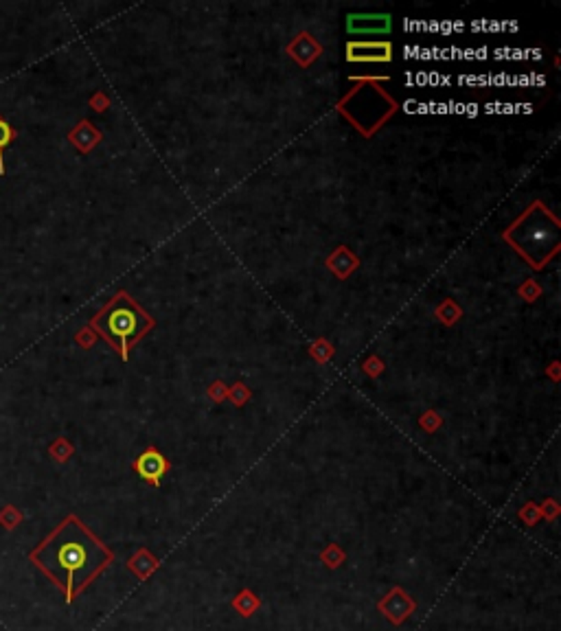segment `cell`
Returning a JSON list of instances; mask_svg holds the SVG:
<instances>
[{
    "instance_id": "cell-1",
    "label": "cell",
    "mask_w": 561,
    "mask_h": 631,
    "mask_svg": "<svg viewBox=\"0 0 561 631\" xmlns=\"http://www.w3.org/2000/svg\"><path fill=\"white\" fill-rule=\"evenodd\" d=\"M112 550L90 533L77 517H68L46 542L31 552V562L40 566L53 581L60 583L66 601L75 599V592L84 590L95 576L112 564Z\"/></svg>"
},
{
    "instance_id": "cell-2",
    "label": "cell",
    "mask_w": 561,
    "mask_h": 631,
    "mask_svg": "<svg viewBox=\"0 0 561 631\" xmlns=\"http://www.w3.org/2000/svg\"><path fill=\"white\" fill-rule=\"evenodd\" d=\"M506 239H511L522 255L539 267L557 248V222L546 208L537 204L513 226L511 232H506Z\"/></svg>"
},
{
    "instance_id": "cell-3",
    "label": "cell",
    "mask_w": 561,
    "mask_h": 631,
    "mask_svg": "<svg viewBox=\"0 0 561 631\" xmlns=\"http://www.w3.org/2000/svg\"><path fill=\"white\" fill-rule=\"evenodd\" d=\"M95 327L121 349V355L128 357V347L130 342H134L143 331L150 327L147 318L143 312H138L134 305L125 298L119 296L114 303L107 305V310L95 320Z\"/></svg>"
},
{
    "instance_id": "cell-4",
    "label": "cell",
    "mask_w": 561,
    "mask_h": 631,
    "mask_svg": "<svg viewBox=\"0 0 561 631\" xmlns=\"http://www.w3.org/2000/svg\"><path fill=\"white\" fill-rule=\"evenodd\" d=\"M169 460L162 456L156 447H147L145 452L134 460V472L143 478L147 480L152 486H160L162 478H165V474L169 472Z\"/></svg>"
},
{
    "instance_id": "cell-5",
    "label": "cell",
    "mask_w": 561,
    "mask_h": 631,
    "mask_svg": "<svg viewBox=\"0 0 561 631\" xmlns=\"http://www.w3.org/2000/svg\"><path fill=\"white\" fill-rule=\"evenodd\" d=\"M377 609L382 611L392 625H402L414 611V601L404 587H392L386 597L377 603Z\"/></svg>"
},
{
    "instance_id": "cell-6",
    "label": "cell",
    "mask_w": 561,
    "mask_h": 631,
    "mask_svg": "<svg viewBox=\"0 0 561 631\" xmlns=\"http://www.w3.org/2000/svg\"><path fill=\"white\" fill-rule=\"evenodd\" d=\"M347 29L353 35H386L392 29V20L388 13H351Z\"/></svg>"
},
{
    "instance_id": "cell-7",
    "label": "cell",
    "mask_w": 561,
    "mask_h": 631,
    "mask_svg": "<svg viewBox=\"0 0 561 631\" xmlns=\"http://www.w3.org/2000/svg\"><path fill=\"white\" fill-rule=\"evenodd\" d=\"M349 62H390L392 46L388 42H351L347 46Z\"/></svg>"
},
{
    "instance_id": "cell-8",
    "label": "cell",
    "mask_w": 561,
    "mask_h": 631,
    "mask_svg": "<svg viewBox=\"0 0 561 631\" xmlns=\"http://www.w3.org/2000/svg\"><path fill=\"white\" fill-rule=\"evenodd\" d=\"M130 570L138 576V579H147V576L158 568V559L150 552V550H138L130 562H128Z\"/></svg>"
},
{
    "instance_id": "cell-9",
    "label": "cell",
    "mask_w": 561,
    "mask_h": 631,
    "mask_svg": "<svg viewBox=\"0 0 561 631\" xmlns=\"http://www.w3.org/2000/svg\"><path fill=\"white\" fill-rule=\"evenodd\" d=\"M235 609L239 611V616H244V618H248V616H252L255 614V611L259 609V605H261V601H259V597L252 590H242L237 597L232 599V603H230Z\"/></svg>"
},
{
    "instance_id": "cell-10",
    "label": "cell",
    "mask_w": 561,
    "mask_h": 631,
    "mask_svg": "<svg viewBox=\"0 0 561 631\" xmlns=\"http://www.w3.org/2000/svg\"><path fill=\"white\" fill-rule=\"evenodd\" d=\"M320 559L324 562V566L327 568H340L342 566V562H345V550H342L338 544H329L327 548H324L322 552H320Z\"/></svg>"
},
{
    "instance_id": "cell-11",
    "label": "cell",
    "mask_w": 561,
    "mask_h": 631,
    "mask_svg": "<svg viewBox=\"0 0 561 631\" xmlns=\"http://www.w3.org/2000/svg\"><path fill=\"white\" fill-rule=\"evenodd\" d=\"M15 138V132L9 128V123L0 119V173H5V162H3V147Z\"/></svg>"
}]
</instances>
